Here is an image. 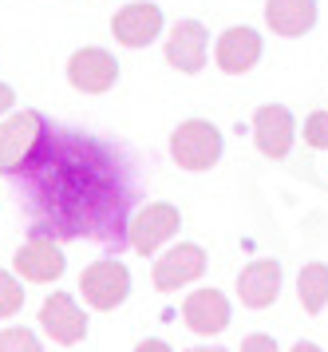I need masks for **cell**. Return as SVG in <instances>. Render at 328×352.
I'll use <instances>...</instances> for the list:
<instances>
[{
    "mask_svg": "<svg viewBox=\"0 0 328 352\" xmlns=\"http://www.w3.org/2000/svg\"><path fill=\"white\" fill-rule=\"evenodd\" d=\"M171 159L182 170H210L221 159V131L210 119H186L171 135Z\"/></svg>",
    "mask_w": 328,
    "mask_h": 352,
    "instance_id": "cell-1",
    "label": "cell"
},
{
    "mask_svg": "<svg viewBox=\"0 0 328 352\" xmlns=\"http://www.w3.org/2000/svg\"><path fill=\"white\" fill-rule=\"evenodd\" d=\"M79 293L83 301L99 309V313H111L127 301L131 293V273H127L123 261H91L87 270L79 273Z\"/></svg>",
    "mask_w": 328,
    "mask_h": 352,
    "instance_id": "cell-2",
    "label": "cell"
},
{
    "mask_svg": "<svg viewBox=\"0 0 328 352\" xmlns=\"http://www.w3.org/2000/svg\"><path fill=\"white\" fill-rule=\"evenodd\" d=\"M253 143L265 159H285L297 143V119L285 103H265L253 111Z\"/></svg>",
    "mask_w": 328,
    "mask_h": 352,
    "instance_id": "cell-3",
    "label": "cell"
},
{
    "mask_svg": "<svg viewBox=\"0 0 328 352\" xmlns=\"http://www.w3.org/2000/svg\"><path fill=\"white\" fill-rule=\"evenodd\" d=\"M44 135L40 111H16L0 123V170H20Z\"/></svg>",
    "mask_w": 328,
    "mask_h": 352,
    "instance_id": "cell-4",
    "label": "cell"
},
{
    "mask_svg": "<svg viewBox=\"0 0 328 352\" xmlns=\"http://www.w3.org/2000/svg\"><path fill=\"white\" fill-rule=\"evenodd\" d=\"M206 273V250L202 245H194V241H178V245H171L166 254L155 261V289L158 293H178L182 285H190V281H198Z\"/></svg>",
    "mask_w": 328,
    "mask_h": 352,
    "instance_id": "cell-5",
    "label": "cell"
},
{
    "mask_svg": "<svg viewBox=\"0 0 328 352\" xmlns=\"http://www.w3.org/2000/svg\"><path fill=\"white\" fill-rule=\"evenodd\" d=\"M178 226H182L178 206H171V202H151L131 222V250L135 254H155V250H162L178 234Z\"/></svg>",
    "mask_w": 328,
    "mask_h": 352,
    "instance_id": "cell-6",
    "label": "cell"
},
{
    "mask_svg": "<svg viewBox=\"0 0 328 352\" xmlns=\"http://www.w3.org/2000/svg\"><path fill=\"white\" fill-rule=\"evenodd\" d=\"M67 80L83 96H103L119 80V64H115V56L107 48H79L67 60Z\"/></svg>",
    "mask_w": 328,
    "mask_h": 352,
    "instance_id": "cell-7",
    "label": "cell"
},
{
    "mask_svg": "<svg viewBox=\"0 0 328 352\" xmlns=\"http://www.w3.org/2000/svg\"><path fill=\"white\" fill-rule=\"evenodd\" d=\"M16 273L24 277V281H36V285H44V281H60L63 270H67V261H63L60 245L44 234H32L12 257Z\"/></svg>",
    "mask_w": 328,
    "mask_h": 352,
    "instance_id": "cell-8",
    "label": "cell"
},
{
    "mask_svg": "<svg viewBox=\"0 0 328 352\" xmlns=\"http://www.w3.org/2000/svg\"><path fill=\"white\" fill-rule=\"evenodd\" d=\"M206 56H210V32H206L202 20H178L171 28V40H166V64L178 67V72H202Z\"/></svg>",
    "mask_w": 328,
    "mask_h": 352,
    "instance_id": "cell-9",
    "label": "cell"
},
{
    "mask_svg": "<svg viewBox=\"0 0 328 352\" xmlns=\"http://www.w3.org/2000/svg\"><path fill=\"white\" fill-rule=\"evenodd\" d=\"M40 324L56 344H79L87 336V317H83V309L76 305L72 293H52L40 305Z\"/></svg>",
    "mask_w": 328,
    "mask_h": 352,
    "instance_id": "cell-10",
    "label": "cell"
},
{
    "mask_svg": "<svg viewBox=\"0 0 328 352\" xmlns=\"http://www.w3.org/2000/svg\"><path fill=\"white\" fill-rule=\"evenodd\" d=\"M158 32H162V8L158 4L135 0V4L119 8L115 20H111V36L127 48H146L151 40H158Z\"/></svg>",
    "mask_w": 328,
    "mask_h": 352,
    "instance_id": "cell-11",
    "label": "cell"
},
{
    "mask_svg": "<svg viewBox=\"0 0 328 352\" xmlns=\"http://www.w3.org/2000/svg\"><path fill=\"white\" fill-rule=\"evenodd\" d=\"M182 320L198 336H218L230 329V297L218 289H198L182 301Z\"/></svg>",
    "mask_w": 328,
    "mask_h": 352,
    "instance_id": "cell-12",
    "label": "cell"
},
{
    "mask_svg": "<svg viewBox=\"0 0 328 352\" xmlns=\"http://www.w3.org/2000/svg\"><path fill=\"white\" fill-rule=\"evenodd\" d=\"M214 60L226 76H245L250 67H257L261 60V36L257 28H226L218 36V44H214Z\"/></svg>",
    "mask_w": 328,
    "mask_h": 352,
    "instance_id": "cell-13",
    "label": "cell"
},
{
    "mask_svg": "<svg viewBox=\"0 0 328 352\" xmlns=\"http://www.w3.org/2000/svg\"><path fill=\"white\" fill-rule=\"evenodd\" d=\"M281 261L273 257H261V261H250L245 270L237 273V297L245 309H269L281 293Z\"/></svg>",
    "mask_w": 328,
    "mask_h": 352,
    "instance_id": "cell-14",
    "label": "cell"
},
{
    "mask_svg": "<svg viewBox=\"0 0 328 352\" xmlns=\"http://www.w3.org/2000/svg\"><path fill=\"white\" fill-rule=\"evenodd\" d=\"M265 24L285 40L316 28V0H265Z\"/></svg>",
    "mask_w": 328,
    "mask_h": 352,
    "instance_id": "cell-15",
    "label": "cell"
},
{
    "mask_svg": "<svg viewBox=\"0 0 328 352\" xmlns=\"http://www.w3.org/2000/svg\"><path fill=\"white\" fill-rule=\"evenodd\" d=\"M297 297L305 313H325L328 305V265L325 261H309L305 270L297 273Z\"/></svg>",
    "mask_w": 328,
    "mask_h": 352,
    "instance_id": "cell-16",
    "label": "cell"
},
{
    "mask_svg": "<svg viewBox=\"0 0 328 352\" xmlns=\"http://www.w3.org/2000/svg\"><path fill=\"white\" fill-rule=\"evenodd\" d=\"M20 305H24V289H20V281H16L12 273L0 270V320L16 317V313H20Z\"/></svg>",
    "mask_w": 328,
    "mask_h": 352,
    "instance_id": "cell-17",
    "label": "cell"
},
{
    "mask_svg": "<svg viewBox=\"0 0 328 352\" xmlns=\"http://www.w3.org/2000/svg\"><path fill=\"white\" fill-rule=\"evenodd\" d=\"M0 352H44L28 329H0Z\"/></svg>",
    "mask_w": 328,
    "mask_h": 352,
    "instance_id": "cell-18",
    "label": "cell"
},
{
    "mask_svg": "<svg viewBox=\"0 0 328 352\" xmlns=\"http://www.w3.org/2000/svg\"><path fill=\"white\" fill-rule=\"evenodd\" d=\"M300 139L313 146V151H328V111H313L305 119V131H300Z\"/></svg>",
    "mask_w": 328,
    "mask_h": 352,
    "instance_id": "cell-19",
    "label": "cell"
},
{
    "mask_svg": "<svg viewBox=\"0 0 328 352\" xmlns=\"http://www.w3.org/2000/svg\"><path fill=\"white\" fill-rule=\"evenodd\" d=\"M241 352H277V340L269 333H250L241 340Z\"/></svg>",
    "mask_w": 328,
    "mask_h": 352,
    "instance_id": "cell-20",
    "label": "cell"
},
{
    "mask_svg": "<svg viewBox=\"0 0 328 352\" xmlns=\"http://www.w3.org/2000/svg\"><path fill=\"white\" fill-rule=\"evenodd\" d=\"M135 352H174L166 340H158V336H146V340H139L135 344Z\"/></svg>",
    "mask_w": 328,
    "mask_h": 352,
    "instance_id": "cell-21",
    "label": "cell"
},
{
    "mask_svg": "<svg viewBox=\"0 0 328 352\" xmlns=\"http://www.w3.org/2000/svg\"><path fill=\"white\" fill-rule=\"evenodd\" d=\"M16 103V96H12V87H8V83H0V115L8 111V107H12Z\"/></svg>",
    "mask_w": 328,
    "mask_h": 352,
    "instance_id": "cell-22",
    "label": "cell"
},
{
    "mask_svg": "<svg viewBox=\"0 0 328 352\" xmlns=\"http://www.w3.org/2000/svg\"><path fill=\"white\" fill-rule=\"evenodd\" d=\"M289 352H325V349H320L316 340H297V344H293Z\"/></svg>",
    "mask_w": 328,
    "mask_h": 352,
    "instance_id": "cell-23",
    "label": "cell"
},
{
    "mask_svg": "<svg viewBox=\"0 0 328 352\" xmlns=\"http://www.w3.org/2000/svg\"><path fill=\"white\" fill-rule=\"evenodd\" d=\"M190 352H226V349H210V344H198V349H190Z\"/></svg>",
    "mask_w": 328,
    "mask_h": 352,
    "instance_id": "cell-24",
    "label": "cell"
}]
</instances>
